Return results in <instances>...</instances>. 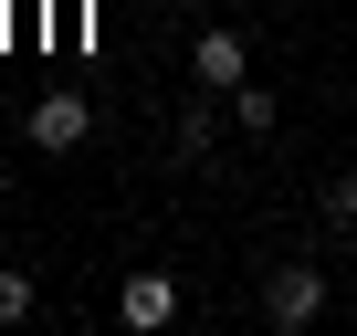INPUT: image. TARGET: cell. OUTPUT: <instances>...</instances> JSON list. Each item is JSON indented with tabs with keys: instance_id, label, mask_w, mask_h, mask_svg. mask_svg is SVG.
Masks as SVG:
<instances>
[{
	"instance_id": "1",
	"label": "cell",
	"mask_w": 357,
	"mask_h": 336,
	"mask_svg": "<svg viewBox=\"0 0 357 336\" xmlns=\"http://www.w3.org/2000/svg\"><path fill=\"white\" fill-rule=\"evenodd\" d=\"M315 315H326V273H315V263H273V273H263V326H273V336H305Z\"/></svg>"
},
{
	"instance_id": "2",
	"label": "cell",
	"mask_w": 357,
	"mask_h": 336,
	"mask_svg": "<svg viewBox=\"0 0 357 336\" xmlns=\"http://www.w3.org/2000/svg\"><path fill=\"white\" fill-rule=\"evenodd\" d=\"M116 326H137V336H158V326H178V273H158V263H137V273L116 284Z\"/></svg>"
},
{
	"instance_id": "3",
	"label": "cell",
	"mask_w": 357,
	"mask_h": 336,
	"mask_svg": "<svg viewBox=\"0 0 357 336\" xmlns=\"http://www.w3.org/2000/svg\"><path fill=\"white\" fill-rule=\"evenodd\" d=\"M190 74H200V84H221V95H231V84H252V43H242V32H231V22H211V32H200V43H190Z\"/></svg>"
},
{
	"instance_id": "4",
	"label": "cell",
	"mask_w": 357,
	"mask_h": 336,
	"mask_svg": "<svg viewBox=\"0 0 357 336\" xmlns=\"http://www.w3.org/2000/svg\"><path fill=\"white\" fill-rule=\"evenodd\" d=\"M22 126H32V147H53V158H63V147H84V137H95V105H84V95H32V116H22Z\"/></svg>"
},
{
	"instance_id": "5",
	"label": "cell",
	"mask_w": 357,
	"mask_h": 336,
	"mask_svg": "<svg viewBox=\"0 0 357 336\" xmlns=\"http://www.w3.org/2000/svg\"><path fill=\"white\" fill-rule=\"evenodd\" d=\"M211 126H221V84H200L190 105H178V147L200 158V147H211Z\"/></svg>"
},
{
	"instance_id": "6",
	"label": "cell",
	"mask_w": 357,
	"mask_h": 336,
	"mask_svg": "<svg viewBox=\"0 0 357 336\" xmlns=\"http://www.w3.org/2000/svg\"><path fill=\"white\" fill-rule=\"evenodd\" d=\"M273 116H284V105H273L263 84H231V126H242V137H273Z\"/></svg>"
},
{
	"instance_id": "7",
	"label": "cell",
	"mask_w": 357,
	"mask_h": 336,
	"mask_svg": "<svg viewBox=\"0 0 357 336\" xmlns=\"http://www.w3.org/2000/svg\"><path fill=\"white\" fill-rule=\"evenodd\" d=\"M32 305H43V284H32V273H22V263H0V326H22V315H32Z\"/></svg>"
},
{
	"instance_id": "8",
	"label": "cell",
	"mask_w": 357,
	"mask_h": 336,
	"mask_svg": "<svg viewBox=\"0 0 357 336\" xmlns=\"http://www.w3.org/2000/svg\"><path fill=\"white\" fill-rule=\"evenodd\" d=\"M326 221H336V231H357V168H336V179H326Z\"/></svg>"
},
{
	"instance_id": "9",
	"label": "cell",
	"mask_w": 357,
	"mask_h": 336,
	"mask_svg": "<svg viewBox=\"0 0 357 336\" xmlns=\"http://www.w3.org/2000/svg\"><path fill=\"white\" fill-rule=\"evenodd\" d=\"M0 200H11V179H0Z\"/></svg>"
}]
</instances>
